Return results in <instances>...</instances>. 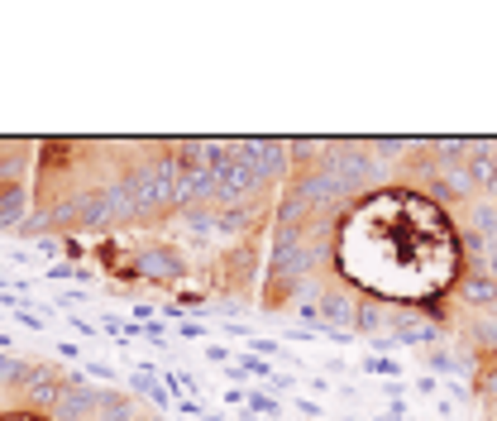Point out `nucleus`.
I'll return each instance as SVG.
<instances>
[{"mask_svg": "<svg viewBox=\"0 0 497 421\" xmlns=\"http://www.w3.org/2000/svg\"><path fill=\"white\" fill-rule=\"evenodd\" d=\"M129 259H134V278L149 287H182L192 278V264H187L182 244H172V240L139 235V240H129Z\"/></svg>", "mask_w": 497, "mask_h": 421, "instance_id": "nucleus-1", "label": "nucleus"}, {"mask_svg": "<svg viewBox=\"0 0 497 421\" xmlns=\"http://www.w3.org/2000/svg\"><path fill=\"white\" fill-rule=\"evenodd\" d=\"M230 158L278 192V182H287L292 172V139H230Z\"/></svg>", "mask_w": 497, "mask_h": 421, "instance_id": "nucleus-2", "label": "nucleus"}, {"mask_svg": "<svg viewBox=\"0 0 497 421\" xmlns=\"http://www.w3.org/2000/svg\"><path fill=\"white\" fill-rule=\"evenodd\" d=\"M67 388V369L63 364H49V359H29V373H25V388H19L15 407H29V412H53V402L63 397Z\"/></svg>", "mask_w": 497, "mask_h": 421, "instance_id": "nucleus-3", "label": "nucleus"}, {"mask_svg": "<svg viewBox=\"0 0 497 421\" xmlns=\"http://www.w3.org/2000/svg\"><path fill=\"white\" fill-rule=\"evenodd\" d=\"M464 168L473 178V192L488 196V202H497V144H493V139H469Z\"/></svg>", "mask_w": 497, "mask_h": 421, "instance_id": "nucleus-4", "label": "nucleus"}, {"mask_svg": "<svg viewBox=\"0 0 497 421\" xmlns=\"http://www.w3.org/2000/svg\"><path fill=\"white\" fill-rule=\"evenodd\" d=\"M96 412H101V383H67L49 417L53 421H96Z\"/></svg>", "mask_w": 497, "mask_h": 421, "instance_id": "nucleus-5", "label": "nucleus"}, {"mask_svg": "<svg viewBox=\"0 0 497 421\" xmlns=\"http://www.w3.org/2000/svg\"><path fill=\"white\" fill-rule=\"evenodd\" d=\"M316 307H321V325L354 331V321H359V292H349L345 283H330L321 297H316Z\"/></svg>", "mask_w": 497, "mask_h": 421, "instance_id": "nucleus-6", "label": "nucleus"}, {"mask_svg": "<svg viewBox=\"0 0 497 421\" xmlns=\"http://www.w3.org/2000/svg\"><path fill=\"white\" fill-rule=\"evenodd\" d=\"M177 158L182 168H206V172H220L230 163V139H177Z\"/></svg>", "mask_w": 497, "mask_h": 421, "instance_id": "nucleus-7", "label": "nucleus"}, {"mask_svg": "<svg viewBox=\"0 0 497 421\" xmlns=\"http://www.w3.org/2000/svg\"><path fill=\"white\" fill-rule=\"evenodd\" d=\"M29 216H34L29 182H0V235H15Z\"/></svg>", "mask_w": 497, "mask_h": 421, "instance_id": "nucleus-8", "label": "nucleus"}, {"mask_svg": "<svg viewBox=\"0 0 497 421\" xmlns=\"http://www.w3.org/2000/svg\"><path fill=\"white\" fill-rule=\"evenodd\" d=\"M459 302L464 307H473V311H497V283L488 273H483V264H469V273L459 278Z\"/></svg>", "mask_w": 497, "mask_h": 421, "instance_id": "nucleus-9", "label": "nucleus"}, {"mask_svg": "<svg viewBox=\"0 0 497 421\" xmlns=\"http://www.w3.org/2000/svg\"><path fill=\"white\" fill-rule=\"evenodd\" d=\"M125 388L134 393V397H144V402H153V412H158V417H163V412H172V393L163 388L158 373H129Z\"/></svg>", "mask_w": 497, "mask_h": 421, "instance_id": "nucleus-10", "label": "nucleus"}, {"mask_svg": "<svg viewBox=\"0 0 497 421\" xmlns=\"http://www.w3.org/2000/svg\"><path fill=\"white\" fill-rule=\"evenodd\" d=\"M469 230H473L478 240L497 244V202H488V196H473V206H469Z\"/></svg>", "mask_w": 497, "mask_h": 421, "instance_id": "nucleus-11", "label": "nucleus"}, {"mask_svg": "<svg viewBox=\"0 0 497 421\" xmlns=\"http://www.w3.org/2000/svg\"><path fill=\"white\" fill-rule=\"evenodd\" d=\"M39 278H43V283H81V287H91V283H96V273H91V268H81V264H67V259L49 264Z\"/></svg>", "mask_w": 497, "mask_h": 421, "instance_id": "nucleus-12", "label": "nucleus"}, {"mask_svg": "<svg viewBox=\"0 0 497 421\" xmlns=\"http://www.w3.org/2000/svg\"><path fill=\"white\" fill-rule=\"evenodd\" d=\"M25 373H29V359L0 355V393H5V397H19V388H25Z\"/></svg>", "mask_w": 497, "mask_h": 421, "instance_id": "nucleus-13", "label": "nucleus"}, {"mask_svg": "<svg viewBox=\"0 0 497 421\" xmlns=\"http://www.w3.org/2000/svg\"><path fill=\"white\" fill-rule=\"evenodd\" d=\"M244 412H254V421H273L282 412V397H273L268 388H258V383H248V397H244Z\"/></svg>", "mask_w": 497, "mask_h": 421, "instance_id": "nucleus-14", "label": "nucleus"}, {"mask_svg": "<svg viewBox=\"0 0 497 421\" xmlns=\"http://www.w3.org/2000/svg\"><path fill=\"white\" fill-rule=\"evenodd\" d=\"M464 345H478V349H497V311H483L478 321H473L469 341Z\"/></svg>", "mask_w": 497, "mask_h": 421, "instance_id": "nucleus-15", "label": "nucleus"}, {"mask_svg": "<svg viewBox=\"0 0 497 421\" xmlns=\"http://www.w3.org/2000/svg\"><path fill=\"white\" fill-rule=\"evenodd\" d=\"M234 364H240L244 373H248V379H258V383H268V379H273V364H268V359H258V355H248V349H240V355H234Z\"/></svg>", "mask_w": 497, "mask_h": 421, "instance_id": "nucleus-16", "label": "nucleus"}, {"mask_svg": "<svg viewBox=\"0 0 497 421\" xmlns=\"http://www.w3.org/2000/svg\"><path fill=\"white\" fill-rule=\"evenodd\" d=\"M248 355H258V359H268V364H273V359H282L287 355V349H282V341H268V335H248ZM292 359V355H287Z\"/></svg>", "mask_w": 497, "mask_h": 421, "instance_id": "nucleus-17", "label": "nucleus"}, {"mask_svg": "<svg viewBox=\"0 0 497 421\" xmlns=\"http://www.w3.org/2000/svg\"><path fill=\"white\" fill-rule=\"evenodd\" d=\"M81 373H87V379H96L101 388H111V379H120L115 364H105V359H81Z\"/></svg>", "mask_w": 497, "mask_h": 421, "instance_id": "nucleus-18", "label": "nucleus"}, {"mask_svg": "<svg viewBox=\"0 0 497 421\" xmlns=\"http://www.w3.org/2000/svg\"><path fill=\"white\" fill-rule=\"evenodd\" d=\"M363 373H383V379H397L401 364H397V359H387V355H363Z\"/></svg>", "mask_w": 497, "mask_h": 421, "instance_id": "nucleus-19", "label": "nucleus"}, {"mask_svg": "<svg viewBox=\"0 0 497 421\" xmlns=\"http://www.w3.org/2000/svg\"><path fill=\"white\" fill-rule=\"evenodd\" d=\"M287 402H292V407H297V412H302L306 421H325V407H321V402H316V397H302V393H292V397H287Z\"/></svg>", "mask_w": 497, "mask_h": 421, "instance_id": "nucleus-20", "label": "nucleus"}, {"mask_svg": "<svg viewBox=\"0 0 497 421\" xmlns=\"http://www.w3.org/2000/svg\"><path fill=\"white\" fill-rule=\"evenodd\" d=\"M81 302H87V292H81V287H67V292H57V297H53V307L67 311V316H77Z\"/></svg>", "mask_w": 497, "mask_h": 421, "instance_id": "nucleus-21", "label": "nucleus"}, {"mask_svg": "<svg viewBox=\"0 0 497 421\" xmlns=\"http://www.w3.org/2000/svg\"><path fill=\"white\" fill-rule=\"evenodd\" d=\"M206 331H210V325L206 321H192V316H187V321H172V335H182V341H201Z\"/></svg>", "mask_w": 497, "mask_h": 421, "instance_id": "nucleus-22", "label": "nucleus"}, {"mask_svg": "<svg viewBox=\"0 0 497 421\" xmlns=\"http://www.w3.org/2000/svg\"><path fill=\"white\" fill-rule=\"evenodd\" d=\"M172 412H182V417H206L210 407L201 402V397H172Z\"/></svg>", "mask_w": 497, "mask_h": 421, "instance_id": "nucleus-23", "label": "nucleus"}, {"mask_svg": "<svg viewBox=\"0 0 497 421\" xmlns=\"http://www.w3.org/2000/svg\"><path fill=\"white\" fill-rule=\"evenodd\" d=\"M321 341H330V345H340V349H349L354 341H359V335H354V331H335V325H321Z\"/></svg>", "mask_w": 497, "mask_h": 421, "instance_id": "nucleus-24", "label": "nucleus"}, {"mask_svg": "<svg viewBox=\"0 0 497 421\" xmlns=\"http://www.w3.org/2000/svg\"><path fill=\"white\" fill-rule=\"evenodd\" d=\"M282 341H297V345H316V341H321V335H316V331H306V325H287V331H282Z\"/></svg>", "mask_w": 497, "mask_h": 421, "instance_id": "nucleus-25", "label": "nucleus"}, {"mask_svg": "<svg viewBox=\"0 0 497 421\" xmlns=\"http://www.w3.org/2000/svg\"><path fill=\"white\" fill-rule=\"evenodd\" d=\"M206 359H210V364H220V369H230V364H234V355H230L225 345H206Z\"/></svg>", "mask_w": 497, "mask_h": 421, "instance_id": "nucleus-26", "label": "nucleus"}, {"mask_svg": "<svg viewBox=\"0 0 497 421\" xmlns=\"http://www.w3.org/2000/svg\"><path fill=\"white\" fill-rule=\"evenodd\" d=\"M67 325H73V331H77V335H87V341H96V335H101V325L81 321V316H67Z\"/></svg>", "mask_w": 497, "mask_h": 421, "instance_id": "nucleus-27", "label": "nucleus"}, {"mask_svg": "<svg viewBox=\"0 0 497 421\" xmlns=\"http://www.w3.org/2000/svg\"><path fill=\"white\" fill-rule=\"evenodd\" d=\"M134 321H158V307H149V302H134Z\"/></svg>", "mask_w": 497, "mask_h": 421, "instance_id": "nucleus-28", "label": "nucleus"}, {"mask_svg": "<svg viewBox=\"0 0 497 421\" xmlns=\"http://www.w3.org/2000/svg\"><path fill=\"white\" fill-rule=\"evenodd\" d=\"M57 355H63V359H81V349H77V341H57Z\"/></svg>", "mask_w": 497, "mask_h": 421, "instance_id": "nucleus-29", "label": "nucleus"}, {"mask_svg": "<svg viewBox=\"0 0 497 421\" xmlns=\"http://www.w3.org/2000/svg\"><path fill=\"white\" fill-rule=\"evenodd\" d=\"M483 273H488V278H493V283H497V244H493V249H488V259H483Z\"/></svg>", "mask_w": 497, "mask_h": 421, "instance_id": "nucleus-30", "label": "nucleus"}, {"mask_svg": "<svg viewBox=\"0 0 497 421\" xmlns=\"http://www.w3.org/2000/svg\"><path fill=\"white\" fill-rule=\"evenodd\" d=\"M10 349H15V335H10V331H0V355H10Z\"/></svg>", "mask_w": 497, "mask_h": 421, "instance_id": "nucleus-31", "label": "nucleus"}, {"mask_svg": "<svg viewBox=\"0 0 497 421\" xmlns=\"http://www.w3.org/2000/svg\"><path fill=\"white\" fill-rule=\"evenodd\" d=\"M345 421H363V417H345Z\"/></svg>", "mask_w": 497, "mask_h": 421, "instance_id": "nucleus-32", "label": "nucleus"}]
</instances>
